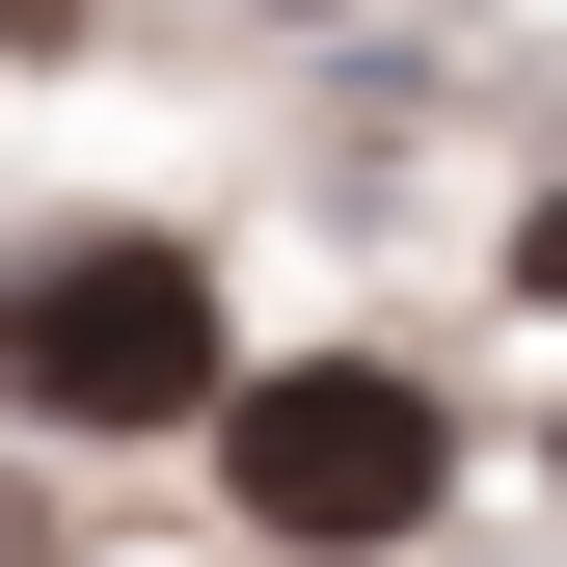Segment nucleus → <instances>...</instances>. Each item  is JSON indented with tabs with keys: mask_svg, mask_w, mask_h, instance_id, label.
I'll use <instances>...</instances> for the list:
<instances>
[{
	"mask_svg": "<svg viewBox=\"0 0 567 567\" xmlns=\"http://www.w3.org/2000/svg\"><path fill=\"white\" fill-rule=\"evenodd\" d=\"M217 405H244V351H217V270L189 244H28L0 270V433L135 460V433H217Z\"/></svg>",
	"mask_w": 567,
	"mask_h": 567,
	"instance_id": "f257e3e1",
	"label": "nucleus"
},
{
	"mask_svg": "<svg viewBox=\"0 0 567 567\" xmlns=\"http://www.w3.org/2000/svg\"><path fill=\"white\" fill-rule=\"evenodd\" d=\"M217 460H244V514L270 540H433V486H460V405L405 379V351H298V379H244L217 405Z\"/></svg>",
	"mask_w": 567,
	"mask_h": 567,
	"instance_id": "f03ea898",
	"label": "nucleus"
}]
</instances>
